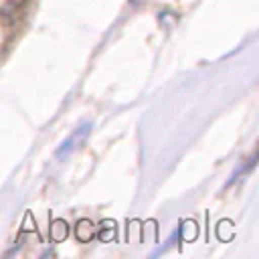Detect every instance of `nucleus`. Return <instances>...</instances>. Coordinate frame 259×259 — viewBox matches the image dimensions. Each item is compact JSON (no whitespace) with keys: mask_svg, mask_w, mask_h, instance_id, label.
I'll list each match as a JSON object with an SVG mask.
<instances>
[{"mask_svg":"<svg viewBox=\"0 0 259 259\" xmlns=\"http://www.w3.org/2000/svg\"><path fill=\"white\" fill-rule=\"evenodd\" d=\"M95 235H97V229L93 227L91 221L83 219V221L77 223V237H79V241H91Z\"/></svg>","mask_w":259,"mask_h":259,"instance_id":"f257e3e1","label":"nucleus"},{"mask_svg":"<svg viewBox=\"0 0 259 259\" xmlns=\"http://www.w3.org/2000/svg\"><path fill=\"white\" fill-rule=\"evenodd\" d=\"M22 4H24V0H0V12L12 14V12L18 10Z\"/></svg>","mask_w":259,"mask_h":259,"instance_id":"f03ea898","label":"nucleus"}]
</instances>
